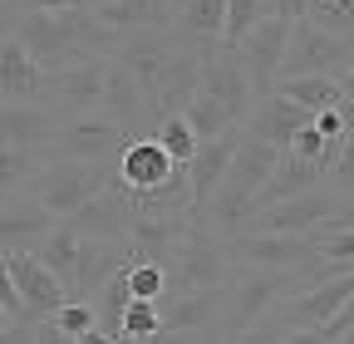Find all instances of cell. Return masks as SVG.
I'll list each match as a JSON object with an SVG mask.
<instances>
[{
	"label": "cell",
	"mask_w": 354,
	"mask_h": 344,
	"mask_svg": "<svg viewBox=\"0 0 354 344\" xmlns=\"http://www.w3.org/2000/svg\"><path fill=\"white\" fill-rule=\"evenodd\" d=\"M236 266H261V271H305L320 261L310 236H276V231H241L232 241Z\"/></svg>",
	"instance_id": "9c48e42d"
},
{
	"label": "cell",
	"mask_w": 354,
	"mask_h": 344,
	"mask_svg": "<svg viewBox=\"0 0 354 344\" xmlns=\"http://www.w3.org/2000/svg\"><path fill=\"white\" fill-rule=\"evenodd\" d=\"M153 138L167 148V157H172L177 167H192L197 153H202V138H197V128H192L187 118H167V123H158Z\"/></svg>",
	"instance_id": "4316f807"
},
{
	"label": "cell",
	"mask_w": 354,
	"mask_h": 344,
	"mask_svg": "<svg viewBox=\"0 0 354 344\" xmlns=\"http://www.w3.org/2000/svg\"><path fill=\"white\" fill-rule=\"evenodd\" d=\"M310 241H315L320 261L354 266V227H349V231H330V227H320V231H310Z\"/></svg>",
	"instance_id": "1f68e13d"
},
{
	"label": "cell",
	"mask_w": 354,
	"mask_h": 344,
	"mask_svg": "<svg viewBox=\"0 0 354 344\" xmlns=\"http://www.w3.org/2000/svg\"><path fill=\"white\" fill-rule=\"evenodd\" d=\"M281 94L286 99H295L300 108H310V113H330V108H339L344 104V84L339 79H325V74H305V79H281Z\"/></svg>",
	"instance_id": "603a6c76"
},
{
	"label": "cell",
	"mask_w": 354,
	"mask_h": 344,
	"mask_svg": "<svg viewBox=\"0 0 354 344\" xmlns=\"http://www.w3.org/2000/svg\"><path fill=\"white\" fill-rule=\"evenodd\" d=\"M330 178V172L320 167V162H305L300 153H281V162H276V172H271V182L261 187V197H256V211H271V207H281V202H295V197H305V192H320V182Z\"/></svg>",
	"instance_id": "e0dca14e"
},
{
	"label": "cell",
	"mask_w": 354,
	"mask_h": 344,
	"mask_svg": "<svg viewBox=\"0 0 354 344\" xmlns=\"http://www.w3.org/2000/svg\"><path fill=\"white\" fill-rule=\"evenodd\" d=\"M128 280H133V295L138 300H167V290H172V276H167V266H158V261H138L128 271Z\"/></svg>",
	"instance_id": "f546056e"
},
{
	"label": "cell",
	"mask_w": 354,
	"mask_h": 344,
	"mask_svg": "<svg viewBox=\"0 0 354 344\" xmlns=\"http://www.w3.org/2000/svg\"><path fill=\"white\" fill-rule=\"evenodd\" d=\"M44 79H50V69H44L15 35H6V45H0V99L6 104H39Z\"/></svg>",
	"instance_id": "9a60e30c"
},
{
	"label": "cell",
	"mask_w": 354,
	"mask_h": 344,
	"mask_svg": "<svg viewBox=\"0 0 354 344\" xmlns=\"http://www.w3.org/2000/svg\"><path fill=\"white\" fill-rule=\"evenodd\" d=\"M344 202L330 192V187H320V192H305V197H295V202H281V207H271V211H256L251 217V227L246 231H276V236H310V231H320L335 211H339Z\"/></svg>",
	"instance_id": "8fae6325"
},
{
	"label": "cell",
	"mask_w": 354,
	"mask_h": 344,
	"mask_svg": "<svg viewBox=\"0 0 354 344\" xmlns=\"http://www.w3.org/2000/svg\"><path fill=\"white\" fill-rule=\"evenodd\" d=\"M310 123H315V113H310V108H300L295 99H286V94L276 89L271 99H261V104H256V113H251V123H246V133L286 153V148H290V143L305 133Z\"/></svg>",
	"instance_id": "4fadbf2b"
},
{
	"label": "cell",
	"mask_w": 354,
	"mask_h": 344,
	"mask_svg": "<svg viewBox=\"0 0 354 344\" xmlns=\"http://www.w3.org/2000/svg\"><path fill=\"white\" fill-rule=\"evenodd\" d=\"M172 39L183 50H221V39H227V0H183Z\"/></svg>",
	"instance_id": "ffe728a7"
},
{
	"label": "cell",
	"mask_w": 354,
	"mask_h": 344,
	"mask_svg": "<svg viewBox=\"0 0 354 344\" xmlns=\"http://www.w3.org/2000/svg\"><path fill=\"white\" fill-rule=\"evenodd\" d=\"M162 334V305L158 300H133L123 315V339H153Z\"/></svg>",
	"instance_id": "4dcf8cb0"
},
{
	"label": "cell",
	"mask_w": 354,
	"mask_h": 344,
	"mask_svg": "<svg viewBox=\"0 0 354 344\" xmlns=\"http://www.w3.org/2000/svg\"><path fill=\"white\" fill-rule=\"evenodd\" d=\"M325 227H330V231H349V227H354V202H344V207L335 211V217H330Z\"/></svg>",
	"instance_id": "8d00e7d4"
},
{
	"label": "cell",
	"mask_w": 354,
	"mask_h": 344,
	"mask_svg": "<svg viewBox=\"0 0 354 344\" xmlns=\"http://www.w3.org/2000/svg\"><path fill=\"white\" fill-rule=\"evenodd\" d=\"M99 113H109L113 123H123L133 138H153L148 99H143V89H138V79H133L118 59L109 64V89H104V108H99Z\"/></svg>",
	"instance_id": "ac0fdd59"
},
{
	"label": "cell",
	"mask_w": 354,
	"mask_h": 344,
	"mask_svg": "<svg viewBox=\"0 0 354 344\" xmlns=\"http://www.w3.org/2000/svg\"><path fill=\"white\" fill-rule=\"evenodd\" d=\"M69 227H74L84 241H133L138 217H133V207H128V197H123V182H113L94 207H84Z\"/></svg>",
	"instance_id": "5bb4252c"
},
{
	"label": "cell",
	"mask_w": 354,
	"mask_h": 344,
	"mask_svg": "<svg viewBox=\"0 0 354 344\" xmlns=\"http://www.w3.org/2000/svg\"><path fill=\"white\" fill-rule=\"evenodd\" d=\"M64 118L39 108V104H6L0 108V143L6 148H39V143H55L59 138Z\"/></svg>",
	"instance_id": "44dd1931"
},
{
	"label": "cell",
	"mask_w": 354,
	"mask_h": 344,
	"mask_svg": "<svg viewBox=\"0 0 354 344\" xmlns=\"http://www.w3.org/2000/svg\"><path fill=\"white\" fill-rule=\"evenodd\" d=\"M339 84H344V99H354V69H349V74H344Z\"/></svg>",
	"instance_id": "60d3db41"
},
{
	"label": "cell",
	"mask_w": 354,
	"mask_h": 344,
	"mask_svg": "<svg viewBox=\"0 0 354 344\" xmlns=\"http://www.w3.org/2000/svg\"><path fill=\"white\" fill-rule=\"evenodd\" d=\"M55 325H59L69 339H79L84 329H94V325H99V315H94V305H84V300H69V305L55 315Z\"/></svg>",
	"instance_id": "836d02e7"
},
{
	"label": "cell",
	"mask_w": 354,
	"mask_h": 344,
	"mask_svg": "<svg viewBox=\"0 0 354 344\" xmlns=\"http://www.w3.org/2000/svg\"><path fill=\"white\" fill-rule=\"evenodd\" d=\"M113 182H118V162H50L20 192L35 197L44 211H55L59 222H74L79 211L94 207Z\"/></svg>",
	"instance_id": "6da1fadb"
},
{
	"label": "cell",
	"mask_w": 354,
	"mask_h": 344,
	"mask_svg": "<svg viewBox=\"0 0 354 344\" xmlns=\"http://www.w3.org/2000/svg\"><path fill=\"white\" fill-rule=\"evenodd\" d=\"M74 6H79V0H35L30 10H74Z\"/></svg>",
	"instance_id": "ab89813d"
},
{
	"label": "cell",
	"mask_w": 354,
	"mask_h": 344,
	"mask_svg": "<svg viewBox=\"0 0 354 344\" xmlns=\"http://www.w3.org/2000/svg\"><path fill=\"white\" fill-rule=\"evenodd\" d=\"M74 344H118V334H109L104 325H94V329H84V334H79Z\"/></svg>",
	"instance_id": "74e56055"
},
{
	"label": "cell",
	"mask_w": 354,
	"mask_h": 344,
	"mask_svg": "<svg viewBox=\"0 0 354 344\" xmlns=\"http://www.w3.org/2000/svg\"><path fill=\"white\" fill-rule=\"evenodd\" d=\"M183 118L197 128V138H202V143H216V138H227V133H236V128H241V123H236L227 108H221L212 94H197V99H192V108H187Z\"/></svg>",
	"instance_id": "484cf974"
},
{
	"label": "cell",
	"mask_w": 354,
	"mask_h": 344,
	"mask_svg": "<svg viewBox=\"0 0 354 344\" xmlns=\"http://www.w3.org/2000/svg\"><path fill=\"white\" fill-rule=\"evenodd\" d=\"M236 344H286V334H276V329H266V325H256V329H246Z\"/></svg>",
	"instance_id": "d590c367"
},
{
	"label": "cell",
	"mask_w": 354,
	"mask_h": 344,
	"mask_svg": "<svg viewBox=\"0 0 354 344\" xmlns=\"http://www.w3.org/2000/svg\"><path fill=\"white\" fill-rule=\"evenodd\" d=\"M354 69V39H339L310 20H295V35H290V55H286V69L281 79H305V74H325V79H344Z\"/></svg>",
	"instance_id": "277c9868"
},
{
	"label": "cell",
	"mask_w": 354,
	"mask_h": 344,
	"mask_svg": "<svg viewBox=\"0 0 354 344\" xmlns=\"http://www.w3.org/2000/svg\"><path fill=\"white\" fill-rule=\"evenodd\" d=\"M138 261H143V256H138V246H133V241H84V251H79V276H74V285H69V300L94 305V295H99L113 276L133 271Z\"/></svg>",
	"instance_id": "30bf717a"
},
{
	"label": "cell",
	"mask_w": 354,
	"mask_h": 344,
	"mask_svg": "<svg viewBox=\"0 0 354 344\" xmlns=\"http://www.w3.org/2000/svg\"><path fill=\"white\" fill-rule=\"evenodd\" d=\"M59 227L64 222L55 217V211H44L35 197L6 192V211H0V241H6V251H25V241H44Z\"/></svg>",
	"instance_id": "d6986e66"
},
{
	"label": "cell",
	"mask_w": 354,
	"mask_h": 344,
	"mask_svg": "<svg viewBox=\"0 0 354 344\" xmlns=\"http://www.w3.org/2000/svg\"><path fill=\"white\" fill-rule=\"evenodd\" d=\"M290 35H295V20H286V15H266V20L251 30V39L236 50L261 99H271V94L281 89V69H286V55H290Z\"/></svg>",
	"instance_id": "8992f818"
},
{
	"label": "cell",
	"mask_w": 354,
	"mask_h": 344,
	"mask_svg": "<svg viewBox=\"0 0 354 344\" xmlns=\"http://www.w3.org/2000/svg\"><path fill=\"white\" fill-rule=\"evenodd\" d=\"M286 344H335V339H325V329H300V334H286Z\"/></svg>",
	"instance_id": "f35d334b"
},
{
	"label": "cell",
	"mask_w": 354,
	"mask_h": 344,
	"mask_svg": "<svg viewBox=\"0 0 354 344\" xmlns=\"http://www.w3.org/2000/svg\"><path fill=\"white\" fill-rule=\"evenodd\" d=\"M305 20L339 35V39H354V0H310Z\"/></svg>",
	"instance_id": "f1b7e54d"
},
{
	"label": "cell",
	"mask_w": 354,
	"mask_h": 344,
	"mask_svg": "<svg viewBox=\"0 0 354 344\" xmlns=\"http://www.w3.org/2000/svg\"><path fill=\"white\" fill-rule=\"evenodd\" d=\"M128 143L138 138L123 123H113L109 113H88V118H69L50 148H55V162H118Z\"/></svg>",
	"instance_id": "5b68a950"
},
{
	"label": "cell",
	"mask_w": 354,
	"mask_h": 344,
	"mask_svg": "<svg viewBox=\"0 0 354 344\" xmlns=\"http://www.w3.org/2000/svg\"><path fill=\"white\" fill-rule=\"evenodd\" d=\"M109 64L113 59H84V64H69V69H50L44 94H39V108L59 113L64 123L99 113L104 108V89H109Z\"/></svg>",
	"instance_id": "7a4b0ae2"
},
{
	"label": "cell",
	"mask_w": 354,
	"mask_h": 344,
	"mask_svg": "<svg viewBox=\"0 0 354 344\" xmlns=\"http://www.w3.org/2000/svg\"><path fill=\"white\" fill-rule=\"evenodd\" d=\"M0 271H6L10 280H15V290L25 295V305L35 310V315H44V320H55L64 305H69V290H64V280L39 261L35 251H0Z\"/></svg>",
	"instance_id": "ba28073f"
},
{
	"label": "cell",
	"mask_w": 354,
	"mask_h": 344,
	"mask_svg": "<svg viewBox=\"0 0 354 344\" xmlns=\"http://www.w3.org/2000/svg\"><path fill=\"white\" fill-rule=\"evenodd\" d=\"M241 138H246V128H236V133L216 138V143H202L197 162L187 167V178H192V202H197V211H202V217L212 211L216 187L227 182V172H232V162H236V153H241Z\"/></svg>",
	"instance_id": "2e32d148"
},
{
	"label": "cell",
	"mask_w": 354,
	"mask_h": 344,
	"mask_svg": "<svg viewBox=\"0 0 354 344\" xmlns=\"http://www.w3.org/2000/svg\"><path fill=\"white\" fill-rule=\"evenodd\" d=\"M133 280H128V271L123 276H113L99 295H94V315H99V325L109 329V334H123V315H128V305H133Z\"/></svg>",
	"instance_id": "d4e9b609"
},
{
	"label": "cell",
	"mask_w": 354,
	"mask_h": 344,
	"mask_svg": "<svg viewBox=\"0 0 354 344\" xmlns=\"http://www.w3.org/2000/svg\"><path fill=\"white\" fill-rule=\"evenodd\" d=\"M330 192L339 202H354V133H344V143H339V157L330 167Z\"/></svg>",
	"instance_id": "d6a6232c"
},
{
	"label": "cell",
	"mask_w": 354,
	"mask_h": 344,
	"mask_svg": "<svg viewBox=\"0 0 354 344\" xmlns=\"http://www.w3.org/2000/svg\"><path fill=\"white\" fill-rule=\"evenodd\" d=\"M79 251H84V236L64 222L59 231H50V236L39 241V251H35V256H39V261L64 280V290H69V285H74V276H79Z\"/></svg>",
	"instance_id": "cb8c5ba5"
},
{
	"label": "cell",
	"mask_w": 354,
	"mask_h": 344,
	"mask_svg": "<svg viewBox=\"0 0 354 344\" xmlns=\"http://www.w3.org/2000/svg\"><path fill=\"white\" fill-rule=\"evenodd\" d=\"M236 256L227 241L216 236H197L187 246H177V256L167 261V276H172V290L167 295H187V290H232L236 280Z\"/></svg>",
	"instance_id": "3957f363"
},
{
	"label": "cell",
	"mask_w": 354,
	"mask_h": 344,
	"mask_svg": "<svg viewBox=\"0 0 354 344\" xmlns=\"http://www.w3.org/2000/svg\"><path fill=\"white\" fill-rule=\"evenodd\" d=\"M232 290H187V295H167L162 300V329L167 334H207L227 315Z\"/></svg>",
	"instance_id": "7c38bea8"
},
{
	"label": "cell",
	"mask_w": 354,
	"mask_h": 344,
	"mask_svg": "<svg viewBox=\"0 0 354 344\" xmlns=\"http://www.w3.org/2000/svg\"><path fill=\"white\" fill-rule=\"evenodd\" d=\"M266 15H271L266 0H227V39H221V50H241Z\"/></svg>",
	"instance_id": "83f0119b"
},
{
	"label": "cell",
	"mask_w": 354,
	"mask_h": 344,
	"mask_svg": "<svg viewBox=\"0 0 354 344\" xmlns=\"http://www.w3.org/2000/svg\"><path fill=\"white\" fill-rule=\"evenodd\" d=\"M202 94H212L241 128L251 123V113L261 104V94H256V84H251V74H246V64H241L236 50H212L207 55V64H202Z\"/></svg>",
	"instance_id": "52a82bcc"
},
{
	"label": "cell",
	"mask_w": 354,
	"mask_h": 344,
	"mask_svg": "<svg viewBox=\"0 0 354 344\" xmlns=\"http://www.w3.org/2000/svg\"><path fill=\"white\" fill-rule=\"evenodd\" d=\"M39 329H44V315L10 320V325H0V344H39Z\"/></svg>",
	"instance_id": "e575fe53"
},
{
	"label": "cell",
	"mask_w": 354,
	"mask_h": 344,
	"mask_svg": "<svg viewBox=\"0 0 354 344\" xmlns=\"http://www.w3.org/2000/svg\"><path fill=\"white\" fill-rule=\"evenodd\" d=\"M172 172H177V162L167 157V148H162L158 138L128 143L123 157H118V178H123V187H133V192H153V187L172 182Z\"/></svg>",
	"instance_id": "7402d4cb"
}]
</instances>
